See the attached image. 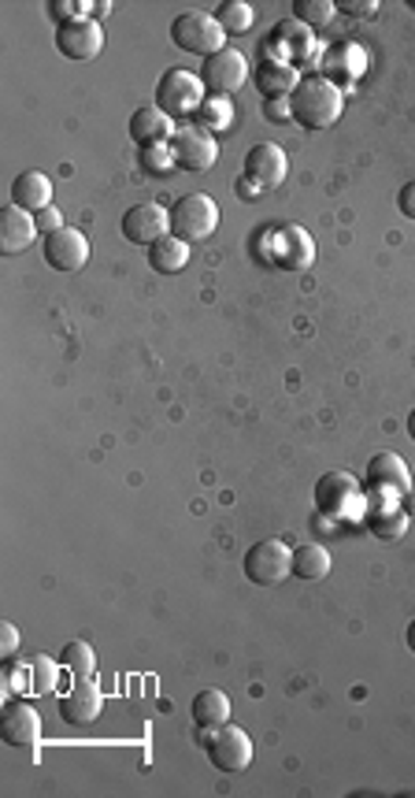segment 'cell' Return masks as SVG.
<instances>
[{"label": "cell", "mask_w": 415, "mask_h": 798, "mask_svg": "<svg viewBox=\"0 0 415 798\" xmlns=\"http://www.w3.org/2000/svg\"><path fill=\"white\" fill-rule=\"evenodd\" d=\"M34 223H37V231H42V234H52V231L63 227V215L49 204V209H42V212L34 215Z\"/></svg>", "instance_id": "34"}, {"label": "cell", "mask_w": 415, "mask_h": 798, "mask_svg": "<svg viewBox=\"0 0 415 798\" xmlns=\"http://www.w3.org/2000/svg\"><path fill=\"white\" fill-rule=\"evenodd\" d=\"M60 672H63V661H56L49 654H34L31 661H26V680H31V691L34 699H42V694H52L60 688Z\"/></svg>", "instance_id": "26"}, {"label": "cell", "mask_w": 415, "mask_h": 798, "mask_svg": "<svg viewBox=\"0 0 415 798\" xmlns=\"http://www.w3.org/2000/svg\"><path fill=\"white\" fill-rule=\"evenodd\" d=\"M297 71L286 60H263L257 68V86L263 93V101H286L297 86Z\"/></svg>", "instance_id": "23"}, {"label": "cell", "mask_w": 415, "mask_h": 798, "mask_svg": "<svg viewBox=\"0 0 415 798\" xmlns=\"http://www.w3.org/2000/svg\"><path fill=\"white\" fill-rule=\"evenodd\" d=\"M149 265L159 275H178L186 265H190V246H186L182 238H175V234H167V238H159L153 249H149Z\"/></svg>", "instance_id": "25"}, {"label": "cell", "mask_w": 415, "mask_h": 798, "mask_svg": "<svg viewBox=\"0 0 415 798\" xmlns=\"http://www.w3.org/2000/svg\"><path fill=\"white\" fill-rule=\"evenodd\" d=\"M268 257L275 268L297 275V271H308L316 265V242H311V234L305 227L286 223V227H275L268 234Z\"/></svg>", "instance_id": "7"}, {"label": "cell", "mask_w": 415, "mask_h": 798, "mask_svg": "<svg viewBox=\"0 0 415 798\" xmlns=\"http://www.w3.org/2000/svg\"><path fill=\"white\" fill-rule=\"evenodd\" d=\"M364 528L375 535L379 542H398L408 531V513L393 509L390 497H375V505L364 509Z\"/></svg>", "instance_id": "21"}, {"label": "cell", "mask_w": 415, "mask_h": 798, "mask_svg": "<svg viewBox=\"0 0 415 798\" xmlns=\"http://www.w3.org/2000/svg\"><path fill=\"white\" fill-rule=\"evenodd\" d=\"M0 736H4L8 747H37V739H42V717L26 702H8L4 717H0Z\"/></svg>", "instance_id": "16"}, {"label": "cell", "mask_w": 415, "mask_h": 798, "mask_svg": "<svg viewBox=\"0 0 415 798\" xmlns=\"http://www.w3.org/2000/svg\"><path fill=\"white\" fill-rule=\"evenodd\" d=\"M37 234L42 231H37L31 212L15 209V204L0 209V253H4V257H19V253H26L34 246Z\"/></svg>", "instance_id": "18"}, {"label": "cell", "mask_w": 415, "mask_h": 798, "mask_svg": "<svg viewBox=\"0 0 415 798\" xmlns=\"http://www.w3.org/2000/svg\"><path fill=\"white\" fill-rule=\"evenodd\" d=\"M364 486L371 497H404L412 491V472L398 454H375L364 468Z\"/></svg>", "instance_id": "12"}, {"label": "cell", "mask_w": 415, "mask_h": 798, "mask_svg": "<svg viewBox=\"0 0 415 798\" xmlns=\"http://www.w3.org/2000/svg\"><path fill=\"white\" fill-rule=\"evenodd\" d=\"M12 204L23 212H31V215L49 209L52 204V178L45 172H37V167H31V172H19L15 183H12Z\"/></svg>", "instance_id": "19"}, {"label": "cell", "mask_w": 415, "mask_h": 798, "mask_svg": "<svg viewBox=\"0 0 415 798\" xmlns=\"http://www.w3.org/2000/svg\"><path fill=\"white\" fill-rule=\"evenodd\" d=\"M249 183H257L263 193L268 190H278L282 183H286L289 175V160L282 153V145L275 142H257L245 153V172H241Z\"/></svg>", "instance_id": "13"}, {"label": "cell", "mask_w": 415, "mask_h": 798, "mask_svg": "<svg viewBox=\"0 0 415 798\" xmlns=\"http://www.w3.org/2000/svg\"><path fill=\"white\" fill-rule=\"evenodd\" d=\"M15 650H19V627L4 621V624H0V657H4V661H12Z\"/></svg>", "instance_id": "32"}, {"label": "cell", "mask_w": 415, "mask_h": 798, "mask_svg": "<svg viewBox=\"0 0 415 798\" xmlns=\"http://www.w3.org/2000/svg\"><path fill=\"white\" fill-rule=\"evenodd\" d=\"M316 509L323 516H334V520H345L356 509L364 513V491L348 472H327L316 483Z\"/></svg>", "instance_id": "9"}, {"label": "cell", "mask_w": 415, "mask_h": 798, "mask_svg": "<svg viewBox=\"0 0 415 798\" xmlns=\"http://www.w3.org/2000/svg\"><path fill=\"white\" fill-rule=\"evenodd\" d=\"M404 638H408V650L415 654V621L408 624V635H404Z\"/></svg>", "instance_id": "39"}, {"label": "cell", "mask_w": 415, "mask_h": 798, "mask_svg": "<svg viewBox=\"0 0 415 798\" xmlns=\"http://www.w3.org/2000/svg\"><path fill=\"white\" fill-rule=\"evenodd\" d=\"M204 754L220 773H245L252 762V739L245 728L226 720V725L204 731Z\"/></svg>", "instance_id": "5"}, {"label": "cell", "mask_w": 415, "mask_h": 798, "mask_svg": "<svg viewBox=\"0 0 415 798\" xmlns=\"http://www.w3.org/2000/svg\"><path fill=\"white\" fill-rule=\"evenodd\" d=\"M171 42H175V49L204 56L208 60V56L226 49V31L215 23V15L182 12V15H175V23H171Z\"/></svg>", "instance_id": "4"}, {"label": "cell", "mask_w": 415, "mask_h": 798, "mask_svg": "<svg viewBox=\"0 0 415 798\" xmlns=\"http://www.w3.org/2000/svg\"><path fill=\"white\" fill-rule=\"evenodd\" d=\"M408 438H412V443H415V409L408 412Z\"/></svg>", "instance_id": "40"}, {"label": "cell", "mask_w": 415, "mask_h": 798, "mask_svg": "<svg viewBox=\"0 0 415 798\" xmlns=\"http://www.w3.org/2000/svg\"><path fill=\"white\" fill-rule=\"evenodd\" d=\"M398 209H401L404 220H415V178L398 193Z\"/></svg>", "instance_id": "37"}, {"label": "cell", "mask_w": 415, "mask_h": 798, "mask_svg": "<svg viewBox=\"0 0 415 798\" xmlns=\"http://www.w3.org/2000/svg\"><path fill=\"white\" fill-rule=\"evenodd\" d=\"M171 134H175L171 116H164L156 105H141V108H134V116H130V138H134L138 149L167 145Z\"/></svg>", "instance_id": "20"}, {"label": "cell", "mask_w": 415, "mask_h": 798, "mask_svg": "<svg viewBox=\"0 0 415 798\" xmlns=\"http://www.w3.org/2000/svg\"><path fill=\"white\" fill-rule=\"evenodd\" d=\"M334 561H330V550H323L319 542H300L294 547V561H289V576L308 579V584H319V579L330 576Z\"/></svg>", "instance_id": "22"}, {"label": "cell", "mask_w": 415, "mask_h": 798, "mask_svg": "<svg viewBox=\"0 0 415 798\" xmlns=\"http://www.w3.org/2000/svg\"><path fill=\"white\" fill-rule=\"evenodd\" d=\"M286 101H289V119H294L300 130H311V134L334 127L345 108L342 90H337V82H330L327 74H305Z\"/></svg>", "instance_id": "1"}, {"label": "cell", "mask_w": 415, "mask_h": 798, "mask_svg": "<svg viewBox=\"0 0 415 798\" xmlns=\"http://www.w3.org/2000/svg\"><path fill=\"white\" fill-rule=\"evenodd\" d=\"M289 561H294V550L286 547L282 539H263L257 547L245 550L241 568L245 579L257 587H275L289 576Z\"/></svg>", "instance_id": "6"}, {"label": "cell", "mask_w": 415, "mask_h": 798, "mask_svg": "<svg viewBox=\"0 0 415 798\" xmlns=\"http://www.w3.org/2000/svg\"><path fill=\"white\" fill-rule=\"evenodd\" d=\"M337 12L356 15V19H367V15L379 12V4H375V0H342V4H337Z\"/></svg>", "instance_id": "33"}, {"label": "cell", "mask_w": 415, "mask_h": 798, "mask_svg": "<svg viewBox=\"0 0 415 798\" xmlns=\"http://www.w3.org/2000/svg\"><path fill=\"white\" fill-rule=\"evenodd\" d=\"M215 23H220L226 34H245V31H252L257 15H252V8L241 4V0H223V4L215 8Z\"/></svg>", "instance_id": "28"}, {"label": "cell", "mask_w": 415, "mask_h": 798, "mask_svg": "<svg viewBox=\"0 0 415 798\" xmlns=\"http://www.w3.org/2000/svg\"><path fill=\"white\" fill-rule=\"evenodd\" d=\"M234 190H238V197H245V201H260V197H263V190H260V186L257 183H249V178H238V183H234Z\"/></svg>", "instance_id": "38"}, {"label": "cell", "mask_w": 415, "mask_h": 798, "mask_svg": "<svg viewBox=\"0 0 415 798\" xmlns=\"http://www.w3.org/2000/svg\"><path fill=\"white\" fill-rule=\"evenodd\" d=\"M197 116H201L204 127H223L226 119H230V112H226V101L223 97H212L208 105H201V112H197Z\"/></svg>", "instance_id": "31"}, {"label": "cell", "mask_w": 415, "mask_h": 798, "mask_svg": "<svg viewBox=\"0 0 415 798\" xmlns=\"http://www.w3.org/2000/svg\"><path fill=\"white\" fill-rule=\"evenodd\" d=\"M167 145H171L175 167H182L190 175L208 172L220 160V145H215V138L204 127H178Z\"/></svg>", "instance_id": "10"}, {"label": "cell", "mask_w": 415, "mask_h": 798, "mask_svg": "<svg viewBox=\"0 0 415 798\" xmlns=\"http://www.w3.org/2000/svg\"><path fill=\"white\" fill-rule=\"evenodd\" d=\"M60 661H63V669L74 676V680H86V676L97 672V654H93V646L82 643V638H74V643L63 646Z\"/></svg>", "instance_id": "27"}, {"label": "cell", "mask_w": 415, "mask_h": 798, "mask_svg": "<svg viewBox=\"0 0 415 798\" xmlns=\"http://www.w3.org/2000/svg\"><path fill=\"white\" fill-rule=\"evenodd\" d=\"M204 105V82L201 74L186 71V68H171L159 74L156 82V108L164 112V116L171 119H182V116H197Z\"/></svg>", "instance_id": "2"}, {"label": "cell", "mask_w": 415, "mask_h": 798, "mask_svg": "<svg viewBox=\"0 0 415 798\" xmlns=\"http://www.w3.org/2000/svg\"><path fill=\"white\" fill-rule=\"evenodd\" d=\"M337 4H330V0H294V15L297 23L305 26H327L330 19H334Z\"/></svg>", "instance_id": "29"}, {"label": "cell", "mask_w": 415, "mask_h": 798, "mask_svg": "<svg viewBox=\"0 0 415 798\" xmlns=\"http://www.w3.org/2000/svg\"><path fill=\"white\" fill-rule=\"evenodd\" d=\"M215 227H220V204L208 193H186L171 204V234L182 238L186 246L212 238Z\"/></svg>", "instance_id": "3"}, {"label": "cell", "mask_w": 415, "mask_h": 798, "mask_svg": "<svg viewBox=\"0 0 415 798\" xmlns=\"http://www.w3.org/2000/svg\"><path fill=\"white\" fill-rule=\"evenodd\" d=\"M167 234H171V212H167L164 204L141 201L122 212V238H127L130 246L153 249L159 238H167Z\"/></svg>", "instance_id": "8"}, {"label": "cell", "mask_w": 415, "mask_h": 798, "mask_svg": "<svg viewBox=\"0 0 415 798\" xmlns=\"http://www.w3.org/2000/svg\"><path fill=\"white\" fill-rule=\"evenodd\" d=\"M49 12L56 23H71V19H79V15H71V12H79V4H71V0H49Z\"/></svg>", "instance_id": "36"}, {"label": "cell", "mask_w": 415, "mask_h": 798, "mask_svg": "<svg viewBox=\"0 0 415 798\" xmlns=\"http://www.w3.org/2000/svg\"><path fill=\"white\" fill-rule=\"evenodd\" d=\"M245 79H249V63H245V56L238 49H230V45H226L223 52L208 56L201 68V82H204V90H212V97H230V93H238L245 86Z\"/></svg>", "instance_id": "11"}, {"label": "cell", "mask_w": 415, "mask_h": 798, "mask_svg": "<svg viewBox=\"0 0 415 798\" xmlns=\"http://www.w3.org/2000/svg\"><path fill=\"white\" fill-rule=\"evenodd\" d=\"M190 717H193V725L201 728V731L220 728V725H226V720H230V699H226L223 691L208 688V691H201V694H197V699H193Z\"/></svg>", "instance_id": "24"}, {"label": "cell", "mask_w": 415, "mask_h": 798, "mask_svg": "<svg viewBox=\"0 0 415 798\" xmlns=\"http://www.w3.org/2000/svg\"><path fill=\"white\" fill-rule=\"evenodd\" d=\"M100 709H104V699L90 680H79L60 699V717H63V725H71V728H90L93 720L100 717Z\"/></svg>", "instance_id": "17"}, {"label": "cell", "mask_w": 415, "mask_h": 798, "mask_svg": "<svg viewBox=\"0 0 415 798\" xmlns=\"http://www.w3.org/2000/svg\"><path fill=\"white\" fill-rule=\"evenodd\" d=\"M263 116H268L271 124H294V119H289V101H263Z\"/></svg>", "instance_id": "35"}, {"label": "cell", "mask_w": 415, "mask_h": 798, "mask_svg": "<svg viewBox=\"0 0 415 798\" xmlns=\"http://www.w3.org/2000/svg\"><path fill=\"white\" fill-rule=\"evenodd\" d=\"M45 265L56 271H79L90 260V238L79 227H60L45 234Z\"/></svg>", "instance_id": "15"}, {"label": "cell", "mask_w": 415, "mask_h": 798, "mask_svg": "<svg viewBox=\"0 0 415 798\" xmlns=\"http://www.w3.org/2000/svg\"><path fill=\"white\" fill-rule=\"evenodd\" d=\"M56 49L68 60H93L104 49V31L97 19H71V23L56 26Z\"/></svg>", "instance_id": "14"}, {"label": "cell", "mask_w": 415, "mask_h": 798, "mask_svg": "<svg viewBox=\"0 0 415 798\" xmlns=\"http://www.w3.org/2000/svg\"><path fill=\"white\" fill-rule=\"evenodd\" d=\"M138 164L145 167V172L153 175H167L175 167V156H171V145H149V149H138Z\"/></svg>", "instance_id": "30"}, {"label": "cell", "mask_w": 415, "mask_h": 798, "mask_svg": "<svg viewBox=\"0 0 415 798\" xmlns=\"http://www.w3.org/2000/svg\"><path fill=\"white\" fill-rule=\"evenodd\" d=\"M408 8H412V12H415V0H408Z\"/></svg>", "instance_id": "41"}]
</instances>
